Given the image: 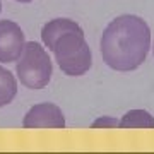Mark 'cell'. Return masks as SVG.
Returning <instances> with one entry per match:
<instances>
[{
	"label": "cell",
	"instance_id": "6da1fadb",
	"mask_svg": "<svg viewBox=\"0 0 154 154\" xmlns=\"http://www.w3.org/2000/svg\"><path fill=\"white\" fill-rule=\"evenodd\" d=\"M151 48V29L142 17L125 14L113 19L99 39L101 57L118 72L135 70L144 63Z\"/></svg>",
	"mask_w": 154,
	"mask_h": 154
},
{
	"label": "cell",
	"instance_id": "9c48e42d",
	"mask_svg": "<svg viewBox=\"0 0 154 154\" xmlns=\"http://www.w3.org/2000/svg\"><path fill=\"white\" fill-rule=\"evenodd\" d=\"M120 127V122L113 116H99L98 120L93 122V128H115Z\"/></svg>",
	"mask_w": 154,
	"mask_h": 154
},
{
	"label": "cell",
	"instance_id": "ba28073f",
	"mask_svg": "<svg viewBox=\"0 0 154 154\" xmlns=\"http://www.w3.org/2000/svg\"><path fill=\"white\" fill-rule=\"evenodd\" d=\"M17 94V81L5 67L0 65V108L12 103Z\"/></svg>",
	"mask_w": 154,
	"mask_h": 154
},
{
	"label": "cell",
	"instance_id": "8992f818",
	"mask_svg": "<svg viewBox=\"0 0 154 154\" xmlns=\"http://www.w3.org/2000/svg\"><path fill=\"white\" fill-rule=\"evenodd\" d=\"M84 33L81 26L77 24L75 21H70V19H53V21L46 22L41 29V39L43 43L48 46V50H53L57 39L63 36L65 33Z\"/></svg>",
	"mask_w": 154,
	"mask_h": 154
},
{
	"label": "cell",
	"instance_id": "5b68a950",
	"mask_svg": "<svg viewBox=\"0 0 154 154\" xmlns=\"http://www.w3.org/2000/svg\"><path fill=\"white\" fill-rule=\"evenodd\" d=\"M22 127L24 128H63L65 118L57 105L39 103L26 113L22 120Z\"/></svg>",
	"mask_w": 154,
	"mask_h": 154
},
{
	"label": "cell",
	"instance_id": "7c38bea8",
	"mask_svg": "<svg viewBox=\"0 0 154 154\" xmlns=\"http://www.w3.org/2000/svg\"><path fill=\"white\" fill-rule=\"evenodd\" d=\"M152 50H154V48H152Z\"/></svg>",
	"mask_w": 154,
	"mask_h": 154
},
{
	"label": "cell",
	"instance_id": "3957f363",
	"mask_svg": "<svg viewBox=\"0 0 154 154\" xmlns=\"http://www.w3.org/2000/svg\"><path fill=\"white\" fill-rule=\"evenodd\" d=\"M51 51L55 53V60L62 72L70 77L82 75L93 65V53L86 43L84 33H65L57 39Z\"/></svg>",
	"mask_w": 154,
	"mask_h": 154
},
{
	"label": "cell",
	"instance_id": "52a82bcc",
	"mask_svg": "<svg viewBox=\"0 0 154 154\" xmlns=\"http://www.w3.org/2000/svg\"><path fill=\"white\" fill-rule=\"evenodd\" d=\"M122 128H154V116L146 110L127 111L120 122Z\"/></svg>",
	"mask_w": 154,
	"mask_h": 154
},
{
	"label": "cell",
	"instance_id": "30bf717a",
	"mask_svg": "<svg viewBox=\"0 0 154 154\" xmlns=\"http://www.w3.org/2000/svg\"><path fill=\"white\" fill-rule=\"evenodd\" d=\"M16 2H21V4H29V2H33V0H16Z\"/></svg>",
	"mask_w": 154,
	"mask_h": 154
},
{
	"label": "cell",
	"instance_id": "7a4b0ae2",
	"mask_svg": "<svg viewBox=\"0 0 154 154\" xmlns=\"http://www.w3.org/2000/svg\"><path fill=\"white\" fill-rule=\"evenodd\" d=\"M51 60L46 50L36 41H26L21 57L16 60V74L22 86L43 89L51 79Z\"/></svg>",
	"mask_w": 154,
	"mask_h": 154
},
{
	"label": "cell",
	"instance_id": "8fae6325",
	"mask_svg": "<svg viewBox=\"0 0 154 154\" xmlns=\"http://www.w3.org/2000/svg\"><path fill=\"white\" fill-rule=\"evenodd\" d=\"M0 11H2V2H0Z\"/></svg>",
	"mask_w": 154,
	"mask_h": 154
},
{
	"label": "cell",
	"instance_id": "277c9868",
	"mask_svg": "<svg viewBox=\"0 0 154 154\" xmlns=\"http://www.w3.org/2000/svg\"><path fill=\"white\" fill-rule=\"evenodd\" d=\"M26 45V38L19 24L4 19L0 21V62L11 63L21 57Z\"/></svg>",
	"mask_w": 154,
	"mask_h": 154
}]
</instances>
